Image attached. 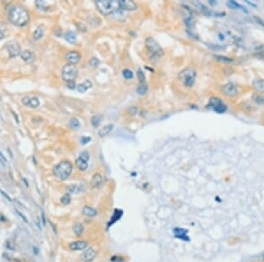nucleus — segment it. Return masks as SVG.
Masks as SVG:
<instances>
[{"instance_id": "obj_1", "label": "nucleus", "mask_w": 264, "mask_h": 262, "mask_svg": "<svg viewBox=\"0 0 264 262\" xmlns=\"http://www.w3.org/2000/svg\"><path fill=\"white\" fill-rule=\"evenodd\" d=\"M8 18L9 20L13 25L19 27L27 25L30 19L28 11L25 7L18 4H15L10 7L8 12Z\"/></svg>"}, {"instance_id": "obj_2", "label": "nucleus", "mask_w": 264, "mask_h": 262, "mask_svg": "<svg viewBox=\"0 0 264 262\" xmlns=\"http://www.w3.org/2000/svg\"><path fill=\"white\" fill-rule=\"evenodd\" d=\"M95 4L99 11L103 15L112 14L120 8L119 1L116 0H99Z\"/></svg>"}, {"instance_id": "obj_3", "label": "nucleus", "mask_w": 264, "mask_h": 262, "mask_svg": "<svg viewBox=\"0 0 264 262\" xmlns=\"http://www.w3.org/2000/svg\"><path fill=\"white\" fill-rule=\"evenodd\" d=\"M73 169L72 164L69 161H62L57 163L54 169L53 172L55 176L59 178L60 180H66L71 174Z\"/></svg>"}, {"instance_id": "obj_4", "label": "nucleus", "mask_w": 264, "mask_h": 262, "mask_svg": "<svg viewBox=\"0 0 264 262\" xmlns=\"http://www.w3.org/2000/svg\"><path fill=\"white\" fill-rule=\"evenodd\" d=\"M196 71L193 69H185L181 71L179 74V79L183 83V85L187 87H191L195 80Z\"/></svg>"}, {"instance_id": "obj_5", "label": "nucleus", "mask_w": 264, "mask_h": 262, "mask_svg": "<svg viewBox=\"0 0 264 262\" xmlns=\"http://www.w3.org/2000/svg\"><path fill=\"white\" fill-rule=\"evenodd\" d=\"M77 76V69L75 64H67L62 69V78L66 82H72Z\"/></svg>"}, {"instance_id": "obj_6", "label": "nucleus", "mask_w": 264, "mask_h": 262, "mask_svg": "<svg viewBox=\"0 0 264 262\" xmlns=\"http://www.w3.org/2000/svg\"><path fill=\"white\" fill-rule=\"evenodd\" d=\"M145 46L147 48V49L149 50V52L150 53L151 56L154 57H160L163 56V50L162 48L159 46V44L157 42V41L151 37H149L146 39L145 41Z\"/></svg>"}, {"instance_id": "obj_7", "label": "nucleus", "mask_w": 264, "mask_h": 262, "mask_svg": "<svg viewBox=\"0 0 264 262\" xmlns=\"http://www.w3.org/2000/svg\"><path fill=\"white\" fill-rule=\"evenodd\" d=\"M6 49L8 50V53L11 57H16L21 54V49L18 44V42L15 40L10 41L6 44Z\"/></svg>"}, {"instance_id": "obj_8", "label": "nucleus", "mask_w": 264, "mask_h": 262, "mask_svg": "<svg viewBox=\"0 0 264 262\" xmlns=\"http://www.w3.org/2000/svg\"><path fill=\"white\" fill-rule=\"evenodd\" d=\"M209 105L210 108H212L217 113H224L227 109L226 105L222 101V100L219 98H216V97H213L209 100Z\"/></svg>"}, {"instance_id": "obj_9", "label": "nucleus", "mask_w": 264, "mask_h": 262, "mask_svg": "<svg viewBox=\"0 0 264 262\" xmlns=\"http://www.w3.org/2000/svg\"><path fill=\"white\" fill-rule=\"evenodd\" d=\"M96 255H97V251H95V249L90 247V248H86L83 251V253L80 256V258L83 262H92L96 258Z\"/></svg>"}, {"instance_id": "obj_10", "label": "nucleus", "mask_w": 264, "mask_h": 262, "mask_svg": "<svg viewBox=\"0 0 264 262\" xmlns=\"http://www.w3.org/2000/svg\"><path fill=\"white\" fill-rule=\"evenodd\" d=\"M221 90L225 95H227L229 97H233L238 94L237 87L232 83H226V84L223 85L221 86Z\"/></svg>"}, {"instance_id": "obj_11", "label": "nucleus", "mask_w": 264, "mask_h": 262, "mask_svg": "<svg viewBox=\"0 0 264 262\" xmlns=\"http://www.w3.org/2000/svg\"><path fill=\"white\" fill-rule=\"evenodd\" d=\"M88 246V242L85 240H77L71 242L69 244V248L71 251H83L85 250Z\"/></svg>"}, {"instance_id": "obj_12", "label": "nucleus", "mask_w": 264, "mask_h": 262, "mask_svg": "<svg viewBox=\"0 0 264 262\" xmlns=\"http://www.w3.org/2000/svg\"><path fill=\"white\" fill-rule=\"evenodd\" d=\"M22 103L30 108H37L40 105V101L37 97H29V96H25L22 98Z\"/></svg>"}, {"instance_id": "obj_13", "label": "nucleus", "mask_w": 264, "mask_h": 262, "mask_svg": "<svg viewBox=\"0 0 264 262\" xmlns=\"http://www.w3.org/2000/svg\"><path fill=\"white\" fill-rule=\"evenodd\" d=\"M65 58L68 62V64H76L80 61L81 55L77 51H70L66 54Z\"/></svg>"}, {"instance_id": "obj_14", "label": "nucleus", "mask_w": 264, "mask_h": 262, "mask_svg": "<svg viewBox=\"0 0 264 262\" xmlns=\"http://www.w3.org/2000/svg\"><path fill=\"white\" fill-rule=\"evenodd\" d=\"M119 4H120V8L126 11H134L137 8L136 3L130 0H120Z\"/></svg>"}, {"instance_id": "obj_15", "label": "nucleus", "mask_w": 264, "mask_h": 262, "mask_svg": "<svg viewBox=\"0 0 264 262\" xmlns=\"http://www.w3.org/2000/svg\"><path fill=\"white\" fill-rule=\"evenodd\" d=\"M187 230L185 229V228H175L173 229V234L174 236L179 238V239H181V240H184L186 242L189 241V237L187 236Z\"/></svg>"}, {"instance_id": "obj_16", "label": "nucleus", "mask_w": 264, "mask_h": 262, "mask_svg": "<svg viewBox=\"0 0 264 262\" xmlns=\"http://www.w3.org/2000/svg\"><path fill=\"white\" fill-rule=\"evenodd\" d=\"M20 56H21V58H22L23 61H25L26 63H28V64L32 63V62L34 60V55H33V53L31 50H29V49H25V50H23V51L21 52V54H20Z\"/></svg>"}, {"instance_id": "obj_17", "label": "nucleus", "mask_w": 264, "mask_h": 262, "mask_svg": "<svg viewBox=\"0 0 264 262\" xmlns=\"http://www.w3.org/2000/svg\"><path fill=\"white\" fill-rule=\"evenodd\" d=\"M92 86V81L89 80V79H86V80H84V82H81V83H79V84L77 86V92H79V93H84V92H86L88 89H90Z\"/></svg>"}, {"instance_id": "obj_18", "label": "nucleus", "mask_w": 264, "mask_h": 262, "mask_svg": "<svg viewBox=\"0 0 264 262\" xmlns=\"http://www.w3.org/2000/svg\"><path fill=\"white\" fill-rule=\"evenodd\" d=\"M82 213L86 216V217H89V218H92V217H95L97 214H98V211L92 207V206H84L82 209Z\"/></svg>"}, {"instance_id": "obj_19", "label": "nucleus", "mask_w": 264, "mask_h": 262, "mask_svg": "<svg viewBox=\"0 0 264 262\" xmlns=\"http://www.w3.org/2000/svg\"><path fill=\"white\" fill-rule=\"evenodd\" d=\"M102 181H103L102 176L99 173H95L92 176V178L91 180V185L93 188H98V187H99L101 185Z\"/></svg>"}, {"instance_id": "obj_20", "label": "nucleus", "mask_w": 264, "mask_h": 262, "mask_svg": "<svg viewBox=\"0 0 264 262\" xmlns=\"http://www.w3.org/2000/svg\"><path fill=\"white\" fill-rule=\"evenodd\" d=\"M253 88L259 93H264V79H256L253 81Z\"/></svg>"}, {"instance_id": "obj_21", "label": "nucleus", "mask_w": 264, "mask_h": 262, "mask_svg": "<svg viewBox=\"0 0 264 262\" xmlns=\"http://www.w3.org/2000/svg\"><path fill=\"white\" fill-rule=\"evenodd\" d=\"M76 165L77 167V168L81 171H84L87 169L88 168V163H87V161H84L83 160L82 158L78 157L77 160H76Z\"/></svg>"}, {"instance_id": "obj_22", "label": "nucleus", "mask_w": 264, "mask_h": 262, "mask_svg": "<svg viewBox=\"0 0 264 262\" xmlns=\"http://www.w3.org/2000/svg\"><path fill=\"white\" fill-rule=\"evenodd\" d=\"M81 191H82L81 186L77 185V184H72L66 188V191L68 194H77V193L81 192Z\"/></svg>"}, {"instance_id": "obj_23", "label": "nucleus", "mask_w": 264, "mask_h": 262, "mask_svg": "<svg viewBox=\"0 0 264 262\" xmlns=\"http://www.w3.org/2000/svg\"><path fill=\"white\" fill-rule=\"evenodd\" d=\"M84 232V226L80 222H77L73 225V233L77 236H80Z\"/></svg>"}, {"instance_id": "obj_24", "label": "nucleus", "mask_w": 264, "mask_h": 262, "mask_svg": "<svg viewBox=\"0 0 264 262\" xmlns=\"http://www.w3.org/2000/svg\"><path fill=\"white\" fill-rule=\"evenodd\" d=\"M113 127H114L113 124H107V125H105L103 128H101V129L99 131V136L100 138L106 136V135L113 130Z\"/></svg>"}, {"instance_id": "obj_25", "label": "nucleus", "mask_w": 264, "mask_h": 262, "mask_svg": "<svg viewBox=\"0 0 264 262\" xmlns=\"http://www.w3.org/2000/svg\"><path fill=\"white\" fill-rule=\"evenodd\" d=\"M64 37H65L66 41H69V42H70V43H74L75 41L77 40V35H76V34H75L74 32H72V31H68V32H66L65 34H64Z\"/></svg>"}, {"instance_id": "obj_26", "label": "nucleus", "mask_w": 264, "mask_h": 262, "mask_svg": "<svg viewBox=\"0 0 264 262\" xmlns=\"http://www.w3.org/2000/svg\"><path fill=\"white\" fill-rule=\"evenodd\" d=\"M121 215H122V211L121 210H118V209H116L115 211H114V214H113V216L111 217V219H110V222H109V224H114L115 221H119V219L121 217Z\"/></svg>"}, {"instance_id": "obj_27", "label": "nucleus", "mask_w": 264, "mask_h": 262, "mask_svg": "<svg viewBox=\"0 0 264 262\" xmlns=\"http://www.w3.org/2000/svg\"><path fill=\"white\" fill-rule=\"evenodd\" d=\"M101 121H102V116L101 115H95L91 119V123H92V126L95 127V128H97L100 124Z\"/></svg>"}, {"instance_id": "obj_28", "label": "nucleus", "mask_w": 264, "mask_h": 262, "mask_svg": "<svg viewBox=\"0 0 264 262\" xmlns=\"http://www.w3.org/2000/svg\"><path fill=\"white\" fill-rule=\"evenodd\" d=\"M42 36H43V29H42L41 27H37V28L34 30L33 34V38L35 41H38V40H40Z\"/></svg>"}, {"instance_id": "obj_29", "label": "nucleus", "mask_w": 264, "mask_h": 262, "mask_svg": "<svg viewBox=\"0 0 264 262\" xmlns=\"http://www.w3.org/2000/svg\"><path fill=\"white\" fill-rule=\"evenodd\" d=\"M253 100L258 104H264V95L260 94H254L253 95Z\"/></svg>"}, {"instance_id": "obj_30", "label": "nucleus", "mask_w": 264, "mask_h": 262, "mask_svg": "<svg viewBox=\"0 0 264 262\" xmlns=\"http://www.w3.org/2000/svg\"><path fill=\"white\" fill-rule=\"evenodd\" d=\"M228 5H229V6H231L232 8H235V9H240V10H242L243 11L247 12V11H246L242 5H240L239 4H238V3L235 2V1H229V2H228Z\"/></svg>"}, {"instance_id": "obj_31", "label": "nucleus", "mask_w": 264, "mask_h": 262, "mask_svg": "<svg viewBox=\"0 0 264 262\" xmlns=\"http://www.w3.org/2000/svg\"><path fill=\"white\" fill-rule=\"evenodd\" d=\"M70 125L72 129H78L80 126V123L77 118H71L70 121Z\"/></svg>"}, {"instance_id": "obj_32", "label": "nucleus", "mask_w": 264, "mask_h": 262, "mask_svg": "<svg viewBox=\"0 0 264 262\" xmlns=\"http://www.w3.org/2000/svg\"><path fill=\"white\" fill-rule=\"evenodd\" d=\"M122 75H123V77L126 79H133V72L130 70H128V69L123 70L122 71Z\"/></svg>"}, {"instance_id": "obj_33", "label": "nucleus", "mask_w": 264, "mask_h": 262, "mask_svg": "<svg viewBox=\"0 0 264 262\" xmlns=\"http://www.w3.org/2000/svg\"><path fill=\"white\" fill-rule=\"evenodd\" d=\"M147 89H148V87H147V86H146V85H140V86L137 87L136 91H137V94H138L143 95V94H146V92H147Z\"/></svg>"}, {"instance_id": "obj_34", "label": "nucleus", "mask_w": 264, "mask_h": 262, "mask_svg": "<svg viewBox=\"0 0 264 262\" xmlns=\"http://www.w3.org/2000/svg\"><path fill=\"white\" fill-rule=\"evenodd\" d=\"M70 200H71V198H70V194H65V195H63L62 198H61V202H62V205H69L70 203Z\"/></svg>"}, {"instance_id": "obj_35", "label": "nucleus", "mask_w": 264, "mask_h": 262, "mask_svg": "<svg viewBox=\"0 0 264 262\" xmlns=\"http://www.w3.org/2000/svg\"><path fill=\"white\" fill-rule=\"evenodd\" d=\"M110 261L111 262H124V258L121 255H113L110 258Z\"/></svg>"}, {"instance_id": "obj_36", "label": "nucleus", "mask_w": 264, "mask_h": 262, "mask_svg": "<svg viewBox=\"0 0 264 262\" xmlns=\"http://www.w3.org/2000/svg\"><path fill=\"white\" fill-rule=\"evenodd\" d=\"M89 64L92 67H98L99 64V59H97L96 57H92L90 60H89Z\"/></svg>"}, {"instance_id": "obj_37", "label": "nucleus", "mask_w": 264, "mask_h": 262, "mask_svg": "<svg viewBox=\"0 0 264 262\" xmlns=\"http://www.w3.org/2000/svg\"><path fill=\"white\" fill-rule=\"evenodd\" d=\"M136 75H137L138 80H139L141 83H143V82L145 81V76H144V74H143V72L142 70H138L137 72H136Z\"/></svg>"}, {"instance_id": "obj_38", "label": "nucleus", "mask_w": 264, "mask_h": 262, "mask_svg": "<svg viewBox=\"0 0 264 262\" xmlns=\"http://www.w3.org/2000/svg\"><path fill=\"white\" fill-rule=\"evenodd\" d=\"M15 212L17 213V214H18V216L21 218V220H22L24 222H26V223H28V222H29V221H28V220H27V218H26V216H25V215H24V214H23V213H21L19 210H18V209H15Z\"/></svg>"}, {"instance_id": "obj_39", "label": "nucleus", "mask_w": 264, "mask_h": 262, "mask_svg": "<svg viewBox=\"0 0 264 262\" xmlns=\"http://www.w3.org/2000/svg\"><path fill=\"white\" fill-rule=\"evenodd\" d=\"M79 157H80V158H82L83 160H84V161H88V160H89V153H88V152H86V151H84V152H82V153H80Z\"/></svg>"}, {"instance_id": "obj_40", "label": "nucleus", "mask_w": 264, "mask_h": 262, "mask_svg": "<svg viewBox=\"0 0 264 262\" xmlns=\"http://www.w3.org/2000/svg\"><path fill=\"white\" fill-rule=\"evenodd\" d=\"M47 218H46V215H45V213L42 212L41 213V218H40V221H41V222H42V225L45 227L46 226V224H47Z\"/></svg>"}, {"instance_id": "obj_41", "label": "nucleus", "mask_w": 264, "mask_h": 262, "mask_svg": "<svg viewBox=\"0 0 264 262\" xmlns=\"http://www.w3.org/2000/svg\"><path fill=\"white\" fill-rule=\"evenodd\" d=\"M77 28L80 30V31H84V32H85L86 31V26L84 25V24H82V23H77Z\"/></svg>"}, {"instance_id": "obj_42", "label": "nucleus", "mask_w": 264, "mask_h": 262, "mask_svg": "<svg viewBox=\"0 0 264 262\" xmlns=\"http://www.w3.org/2000/svg\"><path fill=\"white\" fill-rule=\"evenodd\" d=\"M90 140H91V138H89V137H83V138H81V144L84 145V144H86L87 142H89Z\"/></svg>"}, {"instance_id": "obj_43", "label": "nucleus", "mask_w": 264, "mask_h": 262, "mask_svg": "<svg viewBox=\"0 0 264 262\" xmlns=\"http://www.w3.org/2000/svg\"><path fill=\"white\" fill-rule=\"evenodd\" d=\"M0 193H1V194H2V195L4 197V198H6V199H7L8 201H11V197H10V196H9L7 193H5L4 191H2L1 189H0Z\"/></svg>"}, {"instance_id": "obj_44", "label": "nucleus", "mask_w": 264, "mask_h": 262, "mask_svg": "<svg viewBox=\"0 0 264 262\" xmlns=\"http://www.w3.org/2000/svg\"><path fill=\"white\" fill-rule=\"evenodd\" d=\"M5 246L9 249V250H14V247H13V244L10 242V241H7L6 243H5Z\"/></svg>"}, {"instance_id": "obj_45", "label": "nucleus", "mask_w": 264, "mask_h": 262, "mask_svg": "<svg viewBox=\"0 0 264 262\" xmlns=\"http://www.w3.org/2000/svg\"><path fill=\"white\" fill-rule=\"evenodd\" d=\"M128 112H129L130 115H135V114L136 113V108H135V107L130 108V109H128Z\"/></svg>"}, {"instance_id": "obj_46", "label": "nucleus", "mask_w": 264, "mask_h": 262, "mask_svg": "<svg viewBox=\"0 0 264 262\" xmlns=\"http://www.w3.org/2000/svg\"><path fill=\"white\" fill-rule=\"evenodd\" d=\"M76 85H75V83H74V81H72V82H69L68 83V87L69 88H70V89H73V88H75L76 86H75Z\"/></svg>"}, {"instance_id": "obj_47", "label": "nucleus", "mask_w": 264, "mask_h": 262, "mask_svg": "<svg viewBox=\"0 0 264 262\" xmlns=\"http://www.w3.org/2000/svg\"><path fill=\"white\" fill-rule=\"evenodd\" d=\"M216 57H217L218 59H221L222 61H228V62H231V59L226 58L225 56H216Z\"/></svg>"}, {"instance_id": "obj_48", "label": "nucleus", "mask_w": 264, "mask_h": 262, "mask_svg": "<svg viewBox=\"0 0 264 262\" xmlns=\"http://www.w3.org/2000/svg\"><path fill=\"white\" fill-rule=\"evenodd\" d=\"M0 159H1V160H2V161H4V162H5V163H6V162H7V160H6V158H5V156H4V154H3V153H2V152H1V151H0Z\"/></svg>"}, {"instance_id": "obj_49", "label": "nucleus", "mask_w": 264, "mask_h": 262, "mask_svg": "<svg viewBox=\"0 0 264 262\" xmlns=\"http://www.w3.org/2000/svg\"><path fill=\"white\" fill-rule=\"evenodd\" d=\"M33 251L34 252L35 255H38V253H39V249H38L36 246H33Z\"/></svg>"}, {"instance_id": "obj_50", "label": "nucleus", "mask_w": 264, "mask_h": 262, "mask_svg": "<svg viewBox=\"0 0 264 262\" xmlns=\"http://www.w3.org/2000/svg\"><path fill=\"white\" fill-rule=\"evenodd\" d=\"M48 221H49V223H50V225H51V226H52V228H53V230H54V232H55V234H57V230H56V228H55V226H54V225H53V223H52V222H51V221H49V220H48Z\"/></svg>"}, {"instance_id": "obj_51", "label": "nucleus", "mask_w": 264, "mask_h": 262, "mask_svg": "<svg viewBox=\"0 0 264 262\" xmlns=\"http://www.w3.org/2000/svg\"><path fill=\"white\" fill-rule=\"evenodd\" d=\"M255 19L257 20V22H258V23L261 24V25H262V26H264V21H262V20H261L260 19H259V18H257V17H255Z\"/></svg>"}, {"instance_id": "obj_52", "label": "nucleus", "mask_w": 264, "mask_h": 262, "mask_svg": "<svg viewBox=\"0 0 264 262\" xmlns=\"http://www.w3.org/2000/svg\"><path fill=\"white\" fill-rule=\"evenodd\" d=\"M3 38H4V34H3L2 30L0 29V40H2Z\"/></svg>"}]
</instances>
